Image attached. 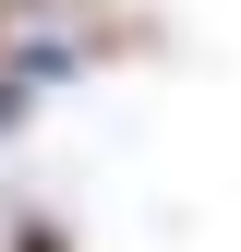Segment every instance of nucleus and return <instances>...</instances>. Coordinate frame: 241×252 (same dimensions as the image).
<instances>
[{
	"mask_svg": "<svg viewBox=\"0 0 241 252\" xmlns=\"http://www.w3.org/2000/svg\"><path fill=\"white\" fill-rule=\"evenodd\" d=\"M12 252H84V240L60 228V216H12Z\"/></svg>",
	"mask_w": 241,
	"mask_h": 252,
	"instance_id": "obj_1",
	"label": "nucleus"
},
{
	"mask_svg": "<svg viewBox=\"0 0 241 252\" xmlns=\"http://www.w3.org/2000/svg\"><path fill=\"white\" fill-rule=\"evenodd\" d=\"M0 60H12V0H0Z\"/></svg>",
	"mask_w": 241,
	"mask_h": 252,
	"instance_id": "obj_2",
	"label": "nucleus"
}]
</instances>
